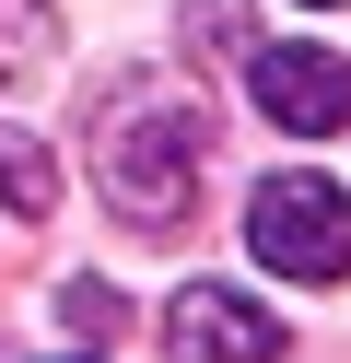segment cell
<instances>
[{
  "instance_id": "cell-4",
  "label": "cell",
  "mask_w": 351,
  "mask_h": 363,
  "mask_svg": "<svg viewBox=\"0 0 351 363\" xmlns=\"http://www.w3.org/2000/svg\"><path fill=\"white\" fill-rule=\"evenodd\" d=\"M164 352L176 363H281V316L234 281H187L164 305Z\"/></svg>"
},
{
  "instance_id": "cell-2",
  "label": "cell",
  "mask_w": 351,
  "mask_h": 363,
  "mask_svg": "<svg viewBox=\"0 0 351 363\" xmlns=\"http://www.w3.org/2000/svg\"><path fill=\"white\" fill-rule=\"evenodd\" d=\"M246 246L281 281H351V199L328 188V176L281 164V176H257V199H246Z\"/></svg>"
},
{
  "instance_id": "cell-5",
  "label": "cell",
  "mask_w": 351,
  "mask_h": 363,
  "mask_svg": "<svg viewBox=\"0 0 351 363\" xmlns=\"http://www.w3.org/2000/svg\"><path fill=\"white\" fill-rule=\"evenodd\" d=\"M59 71V0H0V94Z\"/></svg>"
},
{
  "instance_id": "cell-3",
  "label": "cell",
  "mask_w": 351,
  "mask_h": 363,
  "mask_svg": "<svg viewBox=\"0 0 351 363\" xmlns=\"http://www.w3.org/2000/svg\"><path fill=\"white\" fill-rule=\"evenodd\" d=\"M246 94L281 141H340L351 129V59L340 48H246Z\"/></svg>"
},
{
  "instance_id": "cell-10",
  "label": "cell",
  "mask_w": 351,
  "mask_h": 363,
  "mask_svg": "<svg viewBox=\"0 0 351 363\" xmlns=\"http://www.w3.org/2000/svg\"><path fill=\"white\" fill-rule=\"evenodd\" d=\"M316 12H328V0H316Z\"/></svg>"
},
{
  "instance_id": "cell-6",
  "label": "cell",
  "mask_w": 351,
  "mask_h": 363,
  "mask_svg": "<svg viewBox=\"0 0 351 363\" xmlns=\"http://www.w3.org/2000/svg\"><path fill=\"white\" fill-rule=\"evenodd\" d=\"M47 199H59V164H47V141L0 129V211H12V223H35Z\"/></svg>"
},
{
  "instance_id": "cell-1",
  "label": "cell",
  "mask_w": 351,
  "mask_h": 363,
  "mask_svg": "<svg viewBox=\"0 0 351 363\" xmlns=\"http://www.w3.org/2000/svg\"><path fill=\"white\" fill-rule=\"evenodd\" d=\"M199 152H211V118L176 94V82H129L94 129V188L129 235H176L187 199H199Z\"/></svg>"
},
{
  "instance_id": "cell-7",
  "label": "cell",
  "mask_w": 351,
  "mask_h": 363,
  "mask_svg": "<svg viewBox=\"0 0 351 363\" xmlns=\"http://www.w3.org/2000/svg\"><path fill=\"white\" fill-rule=\"evenodd\" d=\"M187 35H199L187 59H246L257 48V12H246V0H187Z\"/></svg>"
},
{
  "instance_id": "cell-9",
  "label": "cell",
  "mask_w": 351,
  "mask_h": 363,
  "mask_svg": "<svg viewBox=\"0 0 351 363\" xmlns=\"http://www.w3.org/2000/svg\"><path fill=\"white\" fill-rule=\"evenodd\" d=\"M70 363H94V352H70Z\"/></svg>"
},
{
  "instance_id": "cell-8",
  "label": "cell",
  "mask_w": 351,
  "mask_h": 363,
  "mask_svg": "<svg viewBox=\"0 0 351 363\" xmlns=\"http://www.w3.org/2000/svg\"><path fill=\"white\" fill-rule=\"evenodd\" d=\"M59 316H70V328H82V352H106V340L129 328V305H117L106 281H70V293H59Z\"/></svg>"
}]
</instances>
